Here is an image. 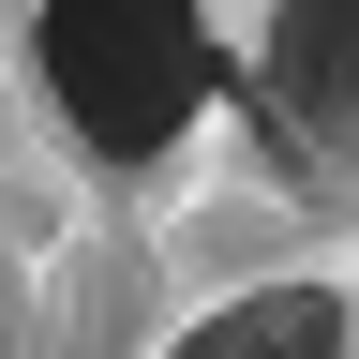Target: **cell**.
Listing matches in <instances>:
<instances>
[{
    "label": "cell",
    "instance_id": "3",
    "mask_svg": "<svg viewBox=\"0 0 359 359\" xmlns=\"http://www.w3.org/2000/svg\"><path fill=\"white\" fill-rule=\"evenodd\" d=\"M165 359H344V299H330V285H269V299H224L210 330H180Z\"/></svg>",
    "mask_w": 359,
    "mask_h": 359
},
{
    "label": "cell",
    "instance_id": "1",
    "mask_svg": "<svg viewBox=\"0 0 359 359\" xmlns=\"http://www.w3.org/2000/svg\"><path fill=\"white\" fill-rule=\"evenodd\" d=\"M45 90H60V120L105 165H150L224 90V60H210V30L180 0H75V15H45Z\"/></svg>",
    "mask_w": 359,
    "mask_h": 359
},
{
    "label": "cell",
    "instance_id": "2",
    "mask_svg": "<svg viewBox=\"0 0 359 359\" xmlns=\"http://www.w3.org/2000/svg\"><path fill=\"white\" fill-rule=\"evenodd\" d=\"M269 90H285L299 150H359V0L269 15Z\"/></svg>",
    "mask_w": 359,
    "mask_h": 359
}]
</instances>
